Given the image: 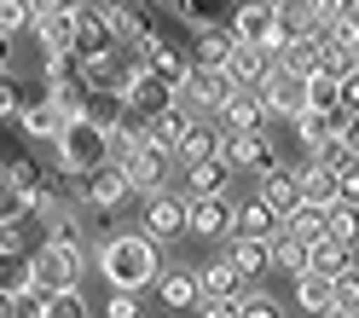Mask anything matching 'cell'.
Listing matches in <instances>:
<instances>
[{
	"mask_svg": "<svg viewBox=\"0 0 359 318\" xmlns=\"http://www.w3.org/2000/svg\"><path fill=\"white\" fill-rule=\"evenodd\" d=\"M93 266L104 272L110 289H145V284H156V272H163L151 232H116V237H104Z\"/></svg>",
	"mask_w": 359,
	"mask_h": 318,
	"instance_id": "cell-1",
	"label": "cell"
},
{
	"mask_svg": "<svg viewBox=\"0 0 359 318\" xmlns=\"http://www.w3.org/2000/svg\"><path fill=\"white\" fill-rule=\"evenodd\" d=\"M110 163V127L76 116L70 127L58 133V174H93Z\"/></svg>",
	"mask_w": 359,
	"mask_h": 318,
	"instance_id": "cell-2",
	"label": "cell"
},
{
	"mask_svg": "<svg viewBox=\"0 0 359 318\" xmlns=\"http://www.w3.org/2000/svg\"><path fill=\"white\" fill-rule=\"evenodd\" d=\"M81 272H87L81 243H58V237H47V243L29 255V278H35L41 289H76Z\"/></svg>",
	"mask_w": 359,
	"mask_h": 318,
	"instance_id": "cell-3",
	"label": "cell"
},
{
	"mask_svg": "<svg viewBox=\"0 0 359 318\" xmlns=\"http://www.w3.org/2000/svg\"><path fill=\"white\" fill-rule=\"evenodd\" d=\"M232 76L226 70H203V64H191V76H186V87H180V104L191 110V116H220V104L232 99Z\"/></svg>",
	"mask_w": 359,
	"mask_h": 318,
	"instance_id": "cell-4",
	"label": "cell"
},
{
	"mask_svg": "<svg viewBox=\"0 0 359 318\" xmlns=\"http://www.w3.org/2000/svg\"><path fill=\"white\" fill-rule=\"evenodd\" d=\"M145 232L156 243H174L191 232V197H174V191H151L145 202Z\"/></svg>",
	"mask_w": 359,
	"mask_h": 318,
	"instance_id": "cell-5",
	"label": "cell"
},
{
	"mask_svg": "<svg viewBox=\"0 0 359 318\" xmlns=\"http://www.w3.org/2000/svg\"><path fill=\"white\" fill-rule=\"evenodd\" d=\"M128 197H133V179H128L122 163H104V168H93V174H81V202H87V209L110 214V209H122Z\"/></svg>",
	"mask_w": 359,
	"mask_h": 318,
	"instance_id": "cell-6",
	"label": "cell"
},
{
	"mask_svg": "<svg viewBox=\"0 0 359 318\" xmlns=\"http://www.w3.org/2000/svg\"><path fill=\"white\" fill-rule=\"evenodd\" d=\"M220 156H226L238 174H255V168H261V174H273V168H278V151L266 145V133H261V127H243V133L226 127V145H220Z\"/></svg>",
	"mask_w": 359,
	"mask_h": 318,
	"instance_id": "cell-7",
	"label": "cell"
},
{
	"mask_svg": "<svg viewBox=\"0 0 359 318\" xmlns=\"http://www.w3.org/2000/svg\"><path fill=\"white\" fill-rule=\"evenodd\" d=\"M110 47H122L116 29H110V0L104 6H76V58H93V53H110Z\"/></svg>",
	"mask_w": 359,
	"mask_h": 318,
	"instance_id": "cell-8",
	"label": "cell"
},
{
	"mask_svg": "<svg viewBox=\"0 0 359 318\" xmlns=\"http://www.w3.org/2000/svg\"><path fill=\"white\" fill-rule=\"evenodd\" d=\"M261 93H266V110H273V116H290V122H296L302 110H307V76L273 64V76L261 81Z\"/></svg>",
	"mask_w": 359,
	"mask_h": 318,
	"instance_id": "cell-9",
	"label": "cell"
},
{
	"mask_svg": "<svg viewBox=\"0 0 359 318\" xmlns=\"http://www.w3.org/2000/svg\"><path fill=\"white\" fill-rule=\"evenodd\" d=\"M220 145H226V122H220V116H215V122L191 116V127L180 133V151H174V156L191 168V163H203V156H220Z\"/></svg>",
	"mask_w": 359,
	"mask_h": 318,
	"instance_id": "cell-10",
	"label": "cell"
},
{
	"mask_svg": "<svg viewBox=\"0 0 359 318\" xmlns=\"http://www.w3.org/2000/svg\"><path fill=\"white\" fill-rule=\"evenodd\" d=\"M226 232H238V209L226 197H191V237H226Z\"/></svg>",
	"mask_w": 359,
	"mask_h": 318,
	"instance_id": "cell-11",
	"label": "cell"
},
{
	"mask_svg": "<svg viewBox=\"0 0 359 318\" xmlns=\"http://www.w3.org/2000/svg\"><path fill=\"white\" fill-rule=\"evenodd\" d=\"M156 301H163L168 312H197V301H203V289H197V272H180V266H168V272H156Z\"/></svg>",
	"mask_w": 359,
	"mask_h": 318,
	"instance_id": "cell-12",
	"label": "cell"
},
{
	"mask_svg": "<svg viewBox=\"0 0 359 318\" xmlns=\"http://www.w3.org/2000/svg\"><path fill=\"white\" fill-rule=\"evenodd\" d=\"M168 156H174V151H156V145H140V151H133L128 163H122L128 179H133V191H145V197L163 191V186H168Z\"/></svg>",
	"mask_w": 359,
	"mask_h": 318,
	"instance_id": "cell-13",
	"label": "cell"
},
{
	"mask_svg": "<svg viewBox=\"0 0 359 318\" xmlns=\"http://www.w3.org/2000/svg\"><path fill=\"white\" fill-rule=\"evenodd\" d=\"M232 47H238L232 24H209V29L191 35V64H203V70H226V64H232Z\"/></svg>",
	"mask_w": 359,
	"mask_h": 318,
	"instance_id": "cell-14",
	"label": "cell"
},
{
	"mask_svg": "<svg viewBox=\"0 0 359 318\" xmlns=\"http://www.w3.org/2000/svg\"><path fill=\"white\" fill-rule=\"evenodd\" d=\"M273 110H266V93L261 87H232V99L220 104V122H226L232 133H243V127H261Z\"/></svg>",
	"mask_w": 359,
	"mask_h": 318,
	"instance_id": "cell-15",
	"label": "cell"
},
{
	"mask_svg": "<svg viewBox=\"0 0 359 318\" xmlns=\"http://www.w3.org/2000/svg\"><path fill=\"white\" fill-rule=\"evenodd\" d=\"M273 53H266L261 47V41H238V47H232V64H226V76L238 81V87H261L266 76H273Z\"/></svg>",
	"mask_w": 359,
	"mask_h": 318,
	"instance_id": "cell-16",
	"label": "cell"
},
{
	"mask_svg": "<svg viewBox=\"0 0 359 318\" xmlns=\"http://www.w3.org/2000/svg\"><path fill=\"white\" fill-rule=\"evenodd\" d=\"M18 127H24V139H53L58 145V133L64 127H70V116H64V110H58V99L47 93V99H24V116H18Z\"/></svg>",
	"mask_w": 359,
	"mask_h": 318,
	"instance_id": "cell-17",
	"label": "cell"
},
{
	"mask_svg": "<svg viewBox=\"0 0 359 318\" xmlns=\"http://www.w3.org/2000/svg\"><path fill=\"white\" fill-rule=\"evenodd\" d=\"M232 174H238V168L226 163V156H203V163L186 168V197H226Z\"/></svg>",
	"mask_w": 359,
	"mask_h": 318,
	"instance_id": "cell-18",
	"label": "cell"
},
{
	"mask_svg": "<svg viewBox=\"0 0 359 318\" xmlns=\"http://www.w3.org/2000/svg\"><path fill=\"white\" fill-rule=\"evenodd\" d=\"M296 307H302V312L330 318V307H336V278H330V272L302 266V272H296Z\"/></svg>",
	"mask_w": 359,
	"mask_h": 318,
	"instance_id": "cell-19",
	"label": "cell"
},
{
	"mask_svg": "<svg viewBox=\"0 0 359 318\" xmlns=\"http://www.w3.org/2000/svg\"><path fill=\"white\" fill-rule=\"evenodd\" d=\"M29 35L41 41V53H76V12H41L35 24H29Z\"/></svg>",
	"mask_w": 359,
	"mask_h": 318,
	"instance_id": "cell-20",
	"label": "cell"
},
{
	"mask_svg": "<svg viewBox=\"0 0 359 318\" xmlns=\"http://www.w3.org/2000/svg\"><path fill=\"white\" fill-rule=\"evenodd\" d=\"M145 58H151V70L163 76L168 87H174V99H180V87H186V76H191V58L174 47V41H145Z\"/></svg>",
	"mask_w": 359,
	"mask_h": 318,
	"instance_id": "cell-21",
	"label": "cell"
},
{
	"mask_svg": "<svg viewBox=\"0 0 359 318\" xmlns=\"http://www.w3.org/2000/svg\"><path fill=\"white\" fill-rule=\"evenodd\" d=\"M186 127H191V110L174 99L163 116H151V122H145V145H156V151H180V133H186Z\"/></svg>",
	"mask_w": 359,
	"mask_h": 318,
	"instance_id": "cell-22",
	"label": "cell"
},
{
	"mask_svg": "<svg viewBox=\"0 0 359 318\" xmlns=\"http://www.w3.org/2000/svg\"><path fill=\"white\" fill-rule=\"evenodd\" d=\"M261 197L273 202L278 214H290V209L302 202V168H284V163H278L273 174H261Z\"/></svg>",
	"mask_w": 359,
	"mask_h": 318,
	"instance_id": "cell-23",
	"label": "cell"
},
{
	"mask_svg": "<svg viewBox=\"0 0 359 318\" xmlns=\"http://www.w3.org/2000/svg\"><path fill=\"white\" fill-rule=\"evenodd\" d=\"M284 232H290V237H302V243H319V237L330 232V209H319V202H307V197H302L296 209L284 214Z\"/></svg>",
	"mask_w": 359,
	"mask_h": 318,
	"instance_id": "cell-24",
	"label": "cell"
},
{
	"mask_svg": "<svg viewBox=\"0 0 359 318\" xmlns=\"http://www.w3.org/2000/svg\"><path fill=\"white\" fill-rule=\"evenodd\" d=\"M232 266L243 272V278H255V272H273V237H250V232H238V237H232Z\"/></svg>",
	"mask_w": 359,
	"mask_h": 318,
	"instance_id": "cell-25",
	"label": "cell"
},
{
	"mask_svg": "<svg viewBox=\"0 0 359 318\" xmlns=\"http://www.w3.org/2000/svg\"><path fill=\"white\" fill-rule=\"evenodd\" d=\"M284 70H296V76H313L325 64V35H296V41H284V53H278Z\"/></svg>",
	"mask_w": 359,
	"mask_h": 318,
	"instance_id": "cell-26",
	"label": "cell"
},
{
	"mask_svg": "<svg viewBox=\"0 0 359 318\" xmlns=\"http://www.w3.org/2000/svg\"><path fill=\"white\" fill-rule=\"evenodd\" d=\"M197 289L203 295H243V272L232 266V255L226 261H203L197 266Z\"/></svg>",
	"mask_w": 359,
	"mask_h": 318,
	"instance_id": "cell-27",
	"label": "cell"
},
{
	"mask_svg": "<svg viewBox=\"0 0 359 318\" xmlns=\"http://www.w3.org/2000/svg\"><path fill=\"white\" fill-rule=\"evenodd\" d=\"M266 29H273V0H243V6H232V35L238 41H261Z\"/></svg>",
	"mask_w": 359,
	"mask_h": 318,
	"instance_id": "cell-28",
	"label": "cell"
},
{
	"mask_svg": "<svg viewBox=\"0 0 359 318\" xmlns=\"http://www.w3.org/2000/svg\"><path fill=\"white\" fill-rule=\"evenodd\" d=\"M307 110H319V116H342V76L313 70L307 76Z\"/></svg>",
	"mask_w": 359,
	"mask_h": 318,
	"instance_id": "cell-29",
	"label": "cell"
},
{
	"mask_svg": "<svg viewBox=\"0 0 359 318\" xmlns=\"http://www.w3.org/2000/svg\"><path fill=\"white\" fill-rule=\"evenodd\" d=\"M238 232H250V237H273V232H284V214H278L266 197H255V202H243V209H238Z\"/></svg>",
	"mask_w": 359,
	"mask_h": 318,
	"instance_id": "cell-30",
	"label": "cell"
},
{
	"mask_svg": "<svg viewBox=\"0 0 359 318\" xmlns=\"http://www.w3.org/2000/svg\"><path fill=\"white\" fill-rule=\"evenodd\" d=\"M307 266L313 272H330V278H336V272H342V266H353V249L342 243V237H319V243H307Z\"/></svg>",
	"mask_w": 359,
	"mask_h": 318,
	"instance_id": "cell-31",
	"label": "cell"
},
{
	"mask_svg": "<svg viewBox=\"0 0 359 318\" xmlns=\"http://www.w3.org/2000/svg\"><path fill=\"white\" fill-rule=\"evenodd\" d=\"M302 197L319 202V209H330V202L342 197V191H336V168H325V163H313V156H307V168H302Z\"/></svg>",
	"mask_w": 359,
	"mask_h": 318,
	"instance_id": "cell-32",
	"label": "cell"
},
{
	"mask_svg": "<svg viewBox=\"0 0 359 318\" xmlns=\"http://www.w3.org/2000/svg\"><path fill=\"white\" fill-rule=\"evenodd\" d=\"M168 12L180 24H191V29H209V24L226 18V0H168Z\"/></svg>",
	"mask_w": 359,
	"mask_h": 318,
	"instance_id": "cell-33",
	"label": "cell"
},
{
	"mask_svg": "<svg viewBox=\"0 0 359 318\" xmlns=\"http://www.w3.org/2000/svg\"><path fill=\"white\" fill-rule=\"evenodd\" d=\"M273 24L284 35H319L313 29V0H273Z\"/></svg>",
	"mask_w": 359,
	"mask_h": 318,
	"instance_id": "cell-34",
	"label": "cell"
},
{
	"mask_svg": "<svg viewBox=\"0 0 359 318\" xmlns=\"http://www.w3.org/2000/svg\"><path fill=\"white\" fill-rule=\"evenodd\" d=\"M330 237H342L348 249H359V202L353 197H336L330 202Z\"/></svg>",
	"mask_w": 359,
	"mask_h": 318,
	"instance_id": "cell-35",
	"label": "cell"
},
{
	"mask_svg": "<svg viewBox=\"0 0 359 318\" xmlns=\"http://www.w3.org/2000/svg\"><path fill=\"white\" fill-rule=\"evenodd\" d=\"M302 266H307V243L290 237V232H273V272H290V278H296Z\"/></svg>",
	"mask_w": 359,
	"mask_h": 318,
	"instance_id": "cell-36",
	"label": "cell"
},
{
	"mask_svg": "<svg viewBox=\"0 0 359 318\" xmlns=\"http://www.w3.org/2000/svg\"><path fill=\"white\" fill-rule=\"evenodd\" d=\"M140 145H145V122H140V116L110 127V163H128V156L140 151Z\"/></svg>",
	"mask_w": 359,
	"mask_h": 318,
	"instance_id": "cell-37",
	"label": "cell"
},
{
	"mask_svg": "<svg viewBox=\"0 0 359 318\" xmlns=\"http://www.w3.org/2000/svg\"><path fill=\"white\" fill-rule=\"evenodd\" d=\"M336 122H342V116H319V110H302V116H296V133H302V145H307V151H319L330 133H336Z\"/></svg>",
	"mask_w": 359,
	"mask_h": 318,
	"instance_id": "cell-38",
	"label": "cell"
},
{
	"mask_svg": "<svg viewBox=\"0 0 359 318\" xmlns=\"http://www.w3.org/2000/svg\"><path fill=\"white\" fill-rule=\"evenodd\" d=\"M0 220H29V191L0 168Z\"/></svg>",
	"mask_w": 359,
	"mask_h": 318,
	"instance_id": "cell-39",
	"label": "cell"
},
{
	"mask_svg": "<svg viewBox=\"0 0 359 318\" xmlns=\"http://www.w3.org/2000/svg\"><path fill=\"white\" fill-rule=\"evenodd\" d=\"M41 318H87L81 284H76V289H53V295H47V312H41Z\"/></svg>",
	"mask_w": 359,
	"mask_h": 318,
	"instance_id": "cell-40",
	"label": "cell"
},
{
	"mask_svg": "<svg viewBox=\"0 0 359 318\" xmlns=\"http://www.w3.org/2000/svg\"><path fill=\"white\" fill-rule=\"evenodd\" d=\"M29 249V220H0V261H18Z\"/></svg>",
	"mask_w": 359,
	"mask_h": 318,
	"instance_id": "cell-41",
	"label": "cell"
},
{
	"mask_svg": "<svg viewBox=\"0 0 359 318\" xmlns=\"http://www.w3.org/2000/svg\"><path fill=\"white\" fill-rule=\"evenodd\" d=\"M35 0H0V29H6V35H18V29H29L35 24Z\"/></svg>",
	"mask_w": 359,
	"mask_h": 318,
	"instance_id": "cell-42",
	"label": "cell"
},
{
	"mask_svg": "<svg viewBox=\"0 0 359 318\" xmlns=\"http://www.w3.org/2000/svg\"><path fill=\"white\" fill-rule=\"evenodd\" d=\"M99 312H104V318H145V307H140V289H110Z\"/></svg>",
	"mask_w": 359,
	"mask_h": 318,
	"instance_id": "cell-43",
	"label": "cell"
},
{
	"mask_svg": "<svg viewBox=\"0 0 359 318\" xmlns=\"http://www.w3.org/2000/svg\"><path fill=\"white\" fill-rule=\"evenodd\" d=\"M307 156H313V163H325V168H336V174H342L348 163H359V156H353V151L342 145V133H330V139H325L319 151H307Z\"/></svg>",
	"mask_w": 359,
	"mask_h": 318,
	"instance_id": "cell-44",
	"label": "cell"
},
{
	"mask_svg": "<svg viewBox=\"0 0 359 318\" xmlns=\"http://www.w3.org/2000/svg\"><path fill=\"white\" fill-rule=\"evenodd\" d=\"M353 12V0H313V29H336V24H342V18Z\"/></svg>",
	"mask_w": 359,
	"mask_h": 318,
	"instance_id": "cell-45",
	"label": "cell"
},
{
	"mask_svg": "<svg viewBox=\"0 0 359 318\" xmlns=\"http://www.w3.org/2000/svg\"><path fill=\"white\" fill-rule=\"evenodd\" d=\"M18 116H24V93H18V87L0 76V122H6V127H18Z\"/></svg>",
	"mask_w": 359,
	"mask_h": 318,
	"instance_id": "cell-46",
	"label": "cell"
},
{
	"mask_svg": "<svg viewBox=\"0 0 359 318\" xmlns=\"http://www.w3.org/2000/svg\"><path fill=\"white\" fill-rule=\"evenodd\" d=\"M336 307H359V266L336 272Z\"/></svg>",
	"mask_w": 359,
	"mask_h": 318,
	"instance_id": "cell-47",
	"label": "cell"
},
{
	"mask_svg": "<svg viewBox=\"0 0 359 318\" xmlns=\"http://www.w3.org/2000/svg\"><path fill=\"white\" fill-rule=\"evenodd\" d=\"M238 318H278L273 295H238Z\"/></svg>",
	"mask_w": 359,
	"mask_h": 318,
	"instance_id": "cell-48",
	"label": "cell"
},
{
	"mask_svg": "<svg viewBox=\"0 0 359 318\" xmlns=\"http://www.w3.org/2000/svg\"><path fill=\"white\" fill-rule=\"evenodd\" d=\"M197 318H238V295H203Z\"/></svg>",
	"mask_w": 359,
	"mask_h": 318,
	"instance_id": "cell-49",
	"label": "cell"
},
{
	"mask_svg": "<svg viewBox=\"0 0 359 318\" xmlns=\"http://www.w3.org/2000/svg\"><path fill=\"white\" fill-rule=\"evenodd\" d=\"M353 110H359V64L342 70V116H353Z\"/></svg>",
	"mask_w": 359,
	"mask_h": 318,
	"instance_id": "cell-50",
	"label": "cell"
},
{
	"mask_svg": "<svg viewBox=\"0 0 359 318\" xmlns=\"http://www.w3.org/2000/svg\"><path fill=\"white\" fill-rule=\"evenodd\" d=\"M336 191H342V197H353V202H359V163H348L342 174H336Z\"/></svg>",
	"mask_w": 359,
	"mask_h": 318,
	"instance_id": "cell-51",
	"label": "cell"
},
{
	"mask_svg": "<svg viewBox=\"0 0 359 318\" xmlns=\"http://www.w3.org/2000/svg\"><path fill=\"white\" fill-rule=\"evenodd\" d=\"M336 133H342V145L359 156V110H353V116H342V122H336Z\"/></svg>",
	"mask_w": 359,
	"mask_h": 318,
	"instance_id": "cell-52",
	"label": "cell"
},
{
	"mask_svg": "<svg viewBox=\"0 0 359 318\" xmlns=\"http://www.w3.org/2000/svg\"><path fill=\"white\" fill-rule=\"evenodd\" d=\"M81 0H35V12H76Z\"/></svg>",
	"mask_w": 359,
	"mask_h": 318,
	"instance_id": "cell-53",
	"label": "cell"
},
{
	"mask_svg": "<svg viewBox=\"0 0 359 318\" xmlns=\"http://www.w3.org/2000/svg\"><path fill=\"white\" fill-rule=\"evenodd\" d=\"M6 64H12V35L0 29V76H6Z\"/></svg>",
	"mask_w": 359,
	"mask_h": 318,
	"instance_id": "cell-54",
	"label": "cell"
},
{
	"mask_svg": "<svg viewBox=\"0 0 359 318\" xmlns=\"http://www.w3.org/2000/svg\"><path fill=\"white\" fill-rule=\"evenodd\" d=\"M0 318H12V284L0 278Z\"/></svg>",
	"mask_w": 359,
	"mask_h": 318,
	"instance_id": "cell-55",
	"label": "cell"
},
{
	"mask_svg": "<svg viewBox=\"0 0 359 318\" xmlns=\"http://www.w3.org/2000/svg\"><path fill=\"white\" fill-rule=\"evenodd\" d=\"M330 318H359V307H330Z\"/></svg>",
	"mask_w": 359,
	"mask_h": 318,
	"instance_id": "cell-56",
	"label": "cell"
},
{
	"mask_svg": "<svg viewBox=\"0 0 359 318\" xmlns=\"http://www.w3.org/2000/svg\"><path fill=\"white\" fill-rule=\"evenodd\" d=\"M353 6H359V0H353Z\"/></svg>",
	"mask_w": 359,
	"mask_h": 318,
	"instance_id": "cell-57",
	"label": "cell"
}]
</instances>
